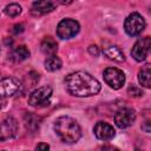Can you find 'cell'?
Masks as SVG:
<instances>
[{"mask_svg": "<svg viewBox=\"0 0 151 151\" xmlns=\"http://www.w3.org/2000/svg\"><path fill=\"white\" fill-rule=\"evenodd\" d=\"M66 90L70 94L76 97H91L96 96L100 91V83L90 73L84 71H77L70 73L65 78Z\"/></svg>", "mask_w": 151, "mask_h": 151, "instance_id": "obj_1", "label": "cell"}, {"mask_svg": "<svg viewBox=\"0 0 151 151\" xmlns=\"http://www.w3.org/2000/svg\"><path fill=\"white\" fill-rule=\"evenodd\" d=\"M53 129L60 140L66 144L77 143L81 137V129L78 122L70 116H61L57 118L53 124Z\"/></svg>", "mask_w": 151, "mask_h": 151, "instance_id": "obj_2", "label": "cell"}, {"mask_svg": "<svg viewBox=\"0 0 151 151\" xmlns=\"http://www.w3.org/2000/svg\"><path fill=\"white\" fill-rule=\"evenodd\" d=\"M145 26H146L145 19L137 12L131 13L125 19V22H124V29H125L126 34L130 37L139 35L145 29Z\"/></svg>", "mask_w": 151, "mask_h": 151, "instance_id": "obj_3", "label": "cell"}, {"mask_svg": "<svg viewBox=\"0 0 151 151\" xmlns=\"http://www.w3.org/2000/svg\"><path fill=\"white\" fill-rule=\"evenodd\" d=\"M79 29H80V25L78 21L70 19V18H66V19H63L58 24L57 35L60 39H71L78 34Z\"/></svg>", "mask_w": 151, "mask_h": 151, "instance_id": "obj_4", "label": "cell"}, {"mask_svg": "<svg viewBox=\"0 0 151 151\" xmlns=\"http://www.w3.org/2000/svg\"><path fill=\"white\" fill-rule=\"evenodd\" d=\"M105 83L113 90H119L125 84V74L117 67H107L103 73Z\"/></svg>", "mask_w": 151, "mask_h": 151, "instance_id": "obj_5", "label": "cell"}, {"mask_svg": "<svg viewBox=\"0 0 151 151\" xmlns=\"http://www.w3.org/2000/svg\"><path fill=\"white\" fill-rule=\"evenodd\" d=\"M22 88V84L19 79L13 77H7L0 79V98L13 97L19 93Z\"/></svg>", "mask_w": 151, "mask_h": 151, "instance_id": "obj_6", "label": "cell"}, {"mask_svg": "<svg viewBox=\"0 0 151 151\" xmlns=\"http://www.w3.org/2000/svg\"><path fill=\"white\" fill-rule=\"evenodd\" d=\"M150 47H151L150 37L140 38L134 42V45L131 50V55L133 57V59L136 61H144L149 55Z\"/></svg>", "mask_w": 151, "mask_h": 151, "instance_id": "obj_7", "label": "cell"}, {"mask_svg": "<svg viewBox=\"0 0 151 151\" xmlns=\"http://www.w3.org/2000/svg\"><path fill=\"white\" fill-rule=\"evenodd\" d=\"M52 96V87L48 85L38 87L37 90H34L29 97H28V104L31 106H40L42 104L48 103L50 98Z\"/></svg>", "mask_w": 151, "mask_h": 151, "instance_id": "obj_8", "label": "cell"}, {"mask_svg": "<svg viewBox=\"0 0 151 151\" xmlns=\"http://www.w3.org/2000/svg\"><path fill=\"white\" fill-rule=\"evenodd\" d=\"M136 120V112L131 107H122L114 114V123L119 129H126Z\"/></svg>", "mask_w": 151, "mask_h": 151, "instance_id": "obj_9", "label": "cell"}, {"mask_svg": "<svg viewBox=\"0 0 151 151\" xmlns=\"http://www.w3.org/2000/svg\"><path fill=\"white\" fill-rule=\"evenodd\" d=\"M18 122L13 117H7L0 123V142L8 140L17 134Z\"/></svg>", "mask_w": 151, "mask_h": 151, "instance_id": "obj_10", "label": "cell"}, {"mask_svg": "<svg viewBox=\"0 0 151 151\" xmlns=\"http://www.w3.org/2000/svg\"><path fill=\"white\" fill-rule=\"evenodd\" d=\"M93 132H94V136L100 139V140H111L114 134H116V131L113 129L112 125H110L109 123L106 122H98L96 123L94 127H93Z\"/></svg>", "mask_w": 151, "mask_h": 151, "instance_id": "obj_11", "label": "cell"}, {"mask_svg": "<svg viewBox=\"0 0 151 151\" xmlns=\"http://www.w3.org/2000/svg\"><path fill=\"white\" fill-rule=\"evenodd\" d=\"M55 5L52 0H35L31 6V13L35 17L45 15L54 9Z\"/></svg>", "mask_w": 151, "mask_h": 151, "instance_id": "obj_12", "label": "cell"}, {"mask_svg": "<svg viewBox=\"0 0 151 151\" xmlns=\"http://www.w3.org/2000/svg\"><path fill=\"white\" fill-rule=\"evenodd\" d=\"M41 52L45 53L46 55H52L55 54L58 51V44L52 37H45L40 44Z\"/></svg>", "mask_w": 151, "mask_h": 151, "instance_id": "obj_13", "label": "cell"}, {"mask_svg": "<svg viewBox=\"0 0 151 151\" xmlns=\"http://www.w3.org/2000/svg\"><path fill=\"white\" fill-rule=\"evenodd\" d=\"M138 81L142 86L150 88L151 86V65L145 64L138 72Z\"/></svg>", "mask_w": 151, "mask_h": 151, "instance_id": "obj_14", "label": "cell"}, {"mask_svg": "<svg viewBox=\"0 0 151 151\" xmlns=\"http://www.w3.org/2000/svg\"><path fill=\"white\" fill-rule=\"evenodd\" d=\"M104 54L110 60H113V61H117V63H122V61L125 60L124 52L117 46H109V47L104 48Z\"/></svg>", "mask_w": 151, "mask_h": 151, "instance_id": "obj_15", "label": "cell"}, {"mask_svg": "<svg viewBox=\"0 0 151 151\" xmlns=\"http://www.w3.org/2000/svg\"><path fill=\"white\" fill-rule=\"evenodd\" d=\"M29 50L25 46V45H21V46H18L17 48L13 50L12 54H11V58L13 59V61L15 63H20V61H24L25 59H27L29 57Z\"/></svg>", "mask_w": 151, "mask_h": 151, "instance_id": "obj_16", "label": "cell"}, {"mask_svg": "<svg viewBox=\"0 0 151 151\" xmlns=\"http://www.w3.org/2000/svg\"><path fill=\"white\" fill-rule=\"evenodd\" d=\"M45 65V68L50 72H54V71H58L63 66V63H61V59L59 57H57L55 54H52V55H48L44 63Z\"/></svg>", "mask_w": 151, "mask_h": 151, "instance_id": "obj_17", "label": "cell"}, {"mask_svg": "<svg viewBox=\"0 0 151 151\" xmlns=\"http://www.w3.org/2000/svg\"><path fill=\"white\" fill-rule=\"evenodd\" d=\"M25 125H26L27 130L34 132L40 126V118L34 116V114H32V113H26V116H25Z\"/></svg>", "mask_w": 151, "mask_h": 151, "instance_id": "obj_18", "label": "cell"}, {"mask_svg": "<svg viewBox=\"0 0 151 151\" xmlns=\"http://www.w3.org/2000/svg\"><path fill=\"white\" fill-rule=\"evenodd\" d=\"M4 12H5V14H6L7 17L14 18V17H18V15L21 13V6H20L19 4L13 2V4L7 5V6L5 7Z\"/></svg>", "mask_w": 151, "mask_h": 151, "instance_id": "obj_19", "label": "cell"}, {"mask_svg": "<svg viewBox=\"0 0 151 151\" xmlns=\"http://www.w3.org/2000/svg\"><path fill=\"white\" fill-rule=\"evenodd\" d=\"M127 94L131 96V97H142L144 94V92H143L142 88H139L134 85H131V86L127 87Z\"/></svg>", "mask_w": 151, "mask_h": 151, "instance_id": "obj_20", "label": "cell"}, {"mask_svg": "<svg viewBox=\"0 0 151 151\" xmlns=\"http://www.w3.org/2000/svg\"><path fill=\"white\" fill-rule=\"evenodd\" d=\"M88 52H90L92 55L97 57V55L99 54V48H98V46H96V45H91V46L88 47Z\"/></svg>", "mask_w": 151, "mask_h": 151, "instance_id": "obj_21", "label": "cell"}, {"mask_svg": "<svg viewBox=\"0 0 151 151\" xmlns=\"http://www.w3.org/2000/svg\"><path fill=\"white\" fill-rule=\"evenodd\" d=\"M22 31H24V26H22L21 24H19V25H15V26L13 27V33H14V34L21 33Z\"/></svg>", "mask_w": 151, "mask_h": 151, "instance_id": "obj_22", "label": "cell"}, {"mask_svg": "<svg viewBox=\"0 0 151 151\" xmlns=\"http://www.w3.org/2000/svg\"><path fill=\"white\" fill-rule=\"evenodd\" d=\"M37 150H48L50 149V145L48 144H45V143H40L35 146Z\"/></svg>", "mask_w": 151, "mask_h": 151, "instance_id": "obj_23", "label": "cell"}, {"mask_svg": "<svg viewBox=\"0 0 151 151\" xmlns=\"http://www.w3.org/2000/svg\"><path fill=\"white\" fill-rule=\"evenodd\" d=\"M6 106V99L5 98H0V110L4 109Z\"/></svg>", "mask_w": 151, "mask_h": 151, "instance_id": "obj_24", "label": "cell"}, {"mask_svg": "<svg viewBox=\"0 0 151 151\" xmlns=\"http://www.w3.org/2000/svg\"><path fill=\"white\" fill-rule=\"evenodd\" d=\"M149 125H150V123H149V120H147V122H145V126H143L142 129L145 130V132H150V127H149Z\"/></svg>", "mask_w": 151, "mask_h": 151, "instance_id": "obj_25", "label": "cell"}, {"mask_svg": "<svg viewBox=\"0 0 151 151\" xmlns=\"http://www.w3.org/2000/svg\"><path fill=\"white\" fill-rule=\"evenodd\" d=\"M58 1H59L61 5H70L73 0H58Z\"/></svg>", "mask_w": 151, "mask_h": 151, "instance_id": "obj_26", "label": "cell"}]
</instances>
